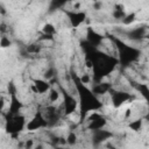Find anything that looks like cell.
Instances as JSON below:
<instances>
[{
    "instance_id": "obj_1",
    "label": "cell",
    "mask_w": 149,
    "mask_h": 149,
    "mask_svg": "<svg viewBox=\"0 0 149 149\" xmlns=\"http://www.w3.org/2000/svg\"><path fill=\"white\" fill-rule=\"evenodd\" d=\"M129 99V94L125 93V92H116V93H113V97H112V101H113V105L115 107H120L123 102H126L127 100Z\"/></svg>"
},
{
    "instance_id": "obj_2",
    "label": "cell",
    "mask_w": 149,
    "mask_h": 149,
    "mask_svg": "<svg viewBox=\"0 0 149 149\" xmlns=\"http://www.w3.org/2000/svg\"><path fill=\"white\" fill-rule=\"evenodd\" d=\"M45 123H47V121H45L41 115H36V116L27 125V129H29V130H35V129H37V128L44 126Z\"/></svg>"
},
{
    "instance_id": "obj_3",
    "label": "cell",
    "mask_w": 149,
    "mask_h": 149,
    "mask_svg": "<svg viewBox=\"0 0 149 149\" xmlns=\"http://www.w3.org/2000/svg\"><path fill=\"white\" fill-rule=\"evenodd\" d=\"M34 86L36 87L37 93H45L47 91L50 90V84L44 79H35Z\"/></svg>"
},
{
    "instance_id": "obj_4",
    "label": "cell",
    "mask_w": 149,
    "mask_h": 149,
    "mask_svg": "<svg viewBox=\"0 0 149 149\" xmlns=\"http://www.w3.org/2000/svg\"><path fill=\"white\" fill-rule=\"evenodd\" d=\"M85 20V14L81 12H73L70 14V21L73 27H78L80 23H83Z\"/></svg>"
},
{
    "instance_id": "obj_5",
    "label": "cell",
    "mask_w": 149,
    "mask_h": 149,
    "mask_svg": "<svg viewBox=\"0 0 149 149\" xmlns=\"http://www.w3.org/2000/svg\"><path fill=\"white\" fill-rule=\"evenodd\" d=\"M105 125H106V120L102 116H100V118H98V119H95L93 121H88V129H91V130H100Z\"/></svg>"
},
{
    "instance_id": "obj_6",
    "label": "cell",
    "mask_w": 149,
    "mask_h": 149,
    "mask_svg": "<svg viewBox=\"0 0 149 149\" xmlns=\"http://www.w3.org/2000/svg\"><path fill=\"white\" fill-rule=\"evenodd\" d=\"M42 31L44 33V35L52 36V35L55 34L56 29H55V27H54V24H52V23H45V24L43 26V28H42Z\"/></svg>"
},
{
    "instance_id": "obj_7",
    "label": "cell",
    "mask_w": 149,
    "mask_h": 149,
    "mask_svg": "<svg viewBox=\"0 0 149 149\" xmlns=\"http://www.w3.org/2000/svg\"><path fill=\"white\" fill-rule=\"evenodd\" d=\"M59 99V91L57 88H50L49 90V100L51 102H56Z\"/></svg>"
},
{
    "instance_id": "obj_8",
    "label": "cell",
    "mask_w": 149,
    "mask_h": 149,
    "mask_svg": "<svg viewBox=\"0 0 149 149\" xmlns=\"http://www.w3.org/2000/svg\"><path fill=\"white\" fill-rule=\"evenodd\" d=\"M135 19H136L135 13H130V14L126 15V16L122 19V22H123L125 24H130V23H133V22L135 21Z\"/></svg>"
},
{
    "instance_id": "obj_9",
    "label": "cell",
    "mask_w": 149,
    "mask_h": 149,
    "mask_svg": "<svg viewBox=\"0 0 149 149\" xmlns=\"http://www.w3.org/2000/svg\"><path fill=\"white\" fill-rule=\"evenodd\" d=\"M107 90H108V85H106V84H98L94 87V92L99 93V94H104Z\"/></svg>"
},
{
    "instance_id": "obj_10",
    "label": "cell",
    "mask_w": 149,
    "mask_h": 149,
    "mask_svg": "<svg viewBox=\"0 0 149 149\" xmlns=\"http://www.w3.org/2000/svg\"><path fill=\"white\" fill-rule=\"evenodd\" d=\"M141 126H142V121L141 120H135V121H133V122L129 123V128L133 129V130H135V132L140 130L141 129Z\"/></svg>"
},
{
    "instance_id": "obj_11",
    "label": "cell",
    "mask_w": 149,
    "mask_h": 149,
    "mask_svg": "<svg viewBox=\"0 0 149 149\" xmlns=\"http://www.w3.org/2000/svg\"><path fill=\"white\" fill-rule=\"evenodd\" d=\"M65 142H66L68 144H70V146L76 144V142H77V135H76L74 133H70V134L68 135V137H66Z\"/></svg>"
},
{
    "instance_id": "obj_12",
    "label": "cell",
    "mask_w": 149,
    "mask_h": 149,
    "mask_svg": "<svg viewBox=\"0 0 149 149\" xmlns=\"http://www.w3.org/2000/svg\"><path fill=\"white\" fill-rule=\"evenodd\" d=\"M10 45H12V42H10V40H9L8 37L3 36V37L0 38V47H1V48H8V47H10Z\"/></svg>"
},
{
    "instance_id": "obj_13",
    "label": "cell",
    "mask_w": 149,
    "mask_h": 149,
    "mask_svg": "<svg viewBox=\"0 0 149 149\" xmlns=\"http://www.w3.org/2000/svg\"><path fill=\"white\" fill-rule=\"evenodd\" d=\"M142 37V29H135L129 34V38H141Z\"/></svg>"
},
{
    "instance_id": "obj_14",
    "label": "cell",
    "mask_w": 149,
    "mask_h": 149,
    "mask_svg": "<svg viewBox=\"0 0 149 149\" xmlns=\"http://www.w3.org/2000/svg\"><path fill=\"white\" fill-rule=\"evenodd\" d=\"M40 50H41V48L38 45H36V44H31V45L27 47V51L30 52V54H37Z\"/></svg>"
},
{
    "instance_id": "obj_15",
    "label": "cell",
    "mask_w": 149,
    "mask_h": 149,
    "mask_svg": "<svg viewBox=\"0 0 149 149\" xmlns=\"http://www.w3.org/2000/svg\"><path fill=\"white\" fill-rule=\"evenodd\" d=\"M79 80H80V84H81V85H86V84H88V83L91 81V77H90L87 73H84L83 76H80Z\"/></svg>"
},
{
    "instance_id": "obj_16",
    "label": "cell",
    "mask_w": 149,
    "mask_h": 149,
    "mask_svg": "<svg viewBox=\"0 0 149 149\" xmlns=\"http://www.w3.org/2000/svg\"><path fill=\"white\" fill-rule=\"evenodd\" d=\"M54 72H55V70H54L52 68L48 69V70H47V71L44 72V74H43V76H44V80H45V79L48 80V79L52 78V77H54Z\"/></svg>"
},
{
    "instance_id": "obj_17",
    "label": "cell",
    "mask_w": 149,
    "mask_h": 149,
    "mask_svg": "<svg viewBox=\"0 0 149 149\" xmlns=\"http://www.w3.org/2000/svg\"><path fill=\"white\" fill-rule=\"evenodd\" d=\"M34 148V141L33 140H27L23 143V149H33Z\"/></svg>"
},
{
    "instance_id": "obj_18",
    "label": "cell",
    "mask_w": 149,
    "mask_h": 149,
    "mask_svg": "<svg viewBox=\"0 0 149 149\" xmlns=\"http://www.w3.org/2000/svg\"><path fill=\"white\" fill-rule=\"evenodd\" d=\"M101 8H102V2H101V1H95V2H93V9L100 10Z\"/></svg>"
},
{
    "instance_id": "obj_19",
    "label": "cell",
    "mask_w": 149,
    "mask_h": 149,
    "mask_svg": "<svg viewBox=\"0 0 149 149\" xmlns=\"http://www.w3.org/2000/svg\"><path fill=\"white\" fill-rule=\"evenodd\" d=\"M5 105H6V101H5V98H3V97H0V111H2V109H3V107H5Z\"/></svg>"
},
{
    "instance_id": "obj_20",
    "label": "cell",
    "mask_w": 149,
    "mask_h": 149,
    "mask_svg": "<svg viewBox=\"0 0 149 149\" xmlns=\"http://www.w3.org/2000/svg\"><path fill=\"white\" fill-rule=\"evenodd\" d=\"M92 65H93V64H92V62H90V61H87V62H86V68H88V69H90V68H92Z\"/></svg>"
},
{
    "instance_id": "obj_21",
    "label": "cell",
    "mask_w": 149,
    "mask_h": 149,
    "mask_svg": "<svg viewBox=\"0 0 149 149\" xmlns=\"http://www.w3.org/2000/svg\"><path fill=\"white\" fill-rule=\"evenodd\" d=\"M33 149H43V146H42V144H37V146H35Z\"/></svg>"
},
{
    "instance_id": "obj_22",
    "label": "cell",
    "mask_w": 149,
    "mask_h": 149,
    "mask_svg": "<svg viewBox=\"0 0 149 149\" xmlns=\"http://www.w3.org/2000/svg\"><path fill=\"white\" fill-rule=\"evenodd\" d=\"M57 149H69V148H57Z\"/></svg>"
}]
</instances>
